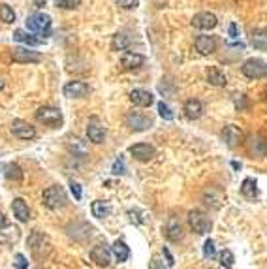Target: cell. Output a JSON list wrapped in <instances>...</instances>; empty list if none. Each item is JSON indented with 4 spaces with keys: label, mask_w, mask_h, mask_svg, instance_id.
Segmentation results:
<instances>
[{
    "label": "cell",
    "mask_w": 267,
    "mask_h": 269,
    "mask_svg": "<svg viewBox=\"0 0 267 269\" xmlns=\"http://www.w3.org/2000/svg\"><path fill=\"white\" fill-rule=\"evenodd\" d=\"M42 201L47 209L58 211V209H62V207L66 205L68 199H66V194H64V190H62L60 186H49V188L43 190Z\"/></svg>",
    "instance_id": "1"
},
{
    "label": "cell",
    "mask_w": 267,
    "mask_h": 269,
    "mask_svg": "<svg viewBox=\"0 0 267 269\" xmlns=\"http://www.w3.org/2000/svg\"><path fill=\"white\" fill-rule=\"evenodd\" d=\"M28 247L32 251V254L36 258H45V256L51 252V243L49 237L42 233L40 230H34L30 235H28Z\"/></svg>",
    "instance_id": "2"
},
{
    "label": "cell",
    "mask_w": 267,
    "mask_h": 269,
    "mask_svg": "<svg viewBox=\"0 0 267 269\" xmlns=\"http://www.w3.org/2000/svg\"><path fill=\"white\" fill-rule=\"evenodd\" d=\"M188 224L192 228V232H196L197 235H205L209 233L213 228V222L207 213H203L201 209H192L188 213Z\"/></svg>",
    "instance_id": "3"
},
{
    "label": "cell",
    "mask_w": 267,
    "mask_h": 269,
    "mask_svg": "<svg viewBox=\"0 0 267 269\" xmlns=\"http://www.w3.org/2000/svg\"><path fill=\"white\" fill-rule=\"evenodd\" d=\"M36 121L38 123H43L51 128H58L62 123H64V117H62V111L58 108H51V106H43L36 111Z\"/></svg>",
    "instance_id": "4"
},
{
    "label": "cell",
    "mask_w": 267,
    "mask_h": 269,
    "mask_svg": "<svg viewBox=\"0 0 267 269\" xmlns=\"http://www.w3.org/2000/svg\"><path fill=\"white\" fill-rule=\"evenodd\" d=\"M27 29L30 32H36V34H42V36H47L49 30H51V17L43 12H38V14H32L27 17Z\"/></svg>",
    "instance_id": "5"
},
{
    "label": "cell",
    "mask_w": 267,
    "mask_h": 269,
    "mask_svg": "<svg viewBox=\"0 0 267 269\" xmlns=\"http://www.w3.org/2000/svg\"><path fill=\"white\" fill-rule=\"evenodd\" d=\"M241 73L249 79H262L267 77V62L262 58H249L245 60V64L241 66Z\"/></svg>",
    "instance_id": "6"
},
{
    "label": "cell",
    "mask_w": 267,
    "mask_h": 269,
    "mask_svg": "<svg viewBox=\"0 0 267 269\" xmlns=\"http://www.w3.org/2000/svg\"><path fill=\"white\" fill-rule=\"evenodd\" d=\"M125 123H126V126L130 128V130H134V132H145V130H149V128L155 125L153 117H149V115H145V113H140V111H130V113L125 117Z\"/></svg>",
    "instance_id": "7"
},
{
    "label": "cell",
    "mask_w": 267,
    "mask_h": 269,
    "mask_svg": "<svg viewBox=\"0 0 267 269\" xmlns=\"http://www.w3.org/2000/svg\"><path fill=\"white\" fill-rule=\"evenodd\" d=\"M12 58L14 62L19 64H36V62H42V55L38 51H32L28 47H15L12 51Z\"/></svg>",
    "instance_id": "8"
},
{
    "label": "cell",
    "mask_w": 267,
    "mask_h": 269,
    "mask_svg": "<svg viewBox=\"0 0 267 269\" xmlns=\"http://www.w3.org/2000/svg\"><path fill=\"white\" fill-rule=\"evenodd\" d=\"M90 260L100 268H107L111 264V251L107 249L106 243H98L96 247L90 249Z\"/></svg>",
    "instance_id": "9"
},
{
    "label": "cell",
    "mask_w": 267,
    "mask_h": 269,
    "mask_svg": "<svg viewBox=\"0 0 267 269\" xmlns=\"http://www.w3.org/2000/svg\"><path fill=\"white\" fill-rule=\"evenodd\" d=\"M218 25V19L213 12H199L192 17V27L197 30H211Z\"/></svg>",
    "instance_id": "10"
},
{
    "label": "cell",
    "mask_w": 267,
    "mask_h": 269,
    "mask_svg": "<svg viewBox=\"0 0 267 269\" xmlns=\"http://www.w3.org/2000/svg\"><path fill=\"white\" fill-rule=\"evenodd\" d=\"M10 128H12L15 138H19V140H34L36 138V128L28 125L23 119H15Z\"/></svg>",
    "instance_id": "11"
},
{
    "label": "cell",
    "mask_w": 267,
    "mask_h": 269,
    "mask_svg": "<svg viewBox=\"0 0 267 269\" xmlns=\"http://www.w3.org/2000/svg\"><path fill=\"white\" fill-rule=\"evenodd\" d=\"M164 235H166V239L169 241H179L183 239V224H181V220L177 218V216H169L168 222H166V226H164Z\"/></svg>",
    "instance_id": "12"
},
{
    "label": "cell",
    "mask_w": 267,
    "mask_h": 269,
    "mask_svg": "<svg viewBox=\"0 0 267 269\" xmlns=\"http://www.w3.org/2000/svg\"><path fill=\"white\" fill-rule=\"evenodd\" d=\"M130 155L134 156L136 160H140V162H149L156 155V151L155 147L149 145V143H136V145L130 147Z\"/></svg>",
    "instance_id": "13"
},
{
    "label": "cell",
    "mask_w": 267,
    "mask_h": 269,
    "mask_svg": "<svg viewBox=\"0 0 267 269\" xmlns=\"http://www.w3.org/2000/svg\"><path fill=\"white\" fill-rule=\"evenodd\" d=\"M90 92V87L85 81H70L64 85V96L68 98H85Z\"/></svg>",
    "instance_id": "14"
},
{
    "label": "cell",
    "mask_w": 267,
    "mask_h": 269,
    "mask_svg": "<svg viewBox=\"0 0 267 269\" xmlns=\"http://www.w3.org/2000/svg\"><path fill=\"white\" fill-rule=\"evenodd\" d=\"M203 203L205 205H209L213 209H220L222 207V203H224V194L218 190V188H214V186H209V188H205L203 190Z\"/></svg>",
    "instance_id": "15"
},
{
    "label": "cell",
    "mask_w": 267,
    "mask_h": 269,
    "mask_svg": "<svg viewBox=\"0 0 267 269\" xmlns=\"http://www.w3.org/2000/svg\"><path fill=\"white\" fill-rule=\"evenodd\" d=\"M222 142L228 145V147H237L241 142H243V132H241L239 126L235 125H228L222 130Z\"/></svg>",
    "instance_id": "16"
},
{
    "label": "cell",
    "mask_w": 267,
    "mask_h": 269,
    "mask_svg": "<svg viewBox=\"0 0 267 269\" xmlns=\"http://www.w3.org/2000/svg\"><path fill=\"white\" fill-rule=\"evenodd\" d=\"M130 102L138 108H149L155 102V96H153V92H149L145 89H134L130 92Z\"/></svg>",
    "instance_id": "17"
},
{
    "label": "cell",
    "mask_w": 267,
    "mask_h": 269,
    "mask_svg": "<svg viewBox=\"0 0 267 269\" xmlns=\"http://www.w3.org/2000/svg\"><path fill=\"white\" fill-rule=\"evenodd\" d=\"M247 149L256 158H264L267 155V142L260 136H250L249 142H247Z\"/></svg>",
    "instance_id": "18"
},
{
    "label": "cell",
    "mask_w": 267,
    "mask_h": 269,
    "mask_svg": "<svg viewBox=\"0 0 267 269\" xmlns=\"http://www.w3.org/2000/svg\"><path fill=\"white\" fill-rule=\"evenodd\" d=\"M194 45H196V51L199 55H213L216 51V40H214V36H197Z\"/></svg>",
    "instance_id": "19"
},
{
    "label": "cell",
    "mask_w": 267,
    "mask_h": 269,
    "mask_svg": "<svg viewBox=\"0 0 267 269\" xmlns=\"http://www.w3.org/2000/svg\"><path fill=\"white\" fill-rule=\"evenodd\" d=\"M143 62H145V57L140 53H132V51L123 53V57H121V66L125 70H136V68L143 66Z\"/></svg>",
    "instance_id": "20"
},
{
    "label": "cell",
    "mask_w": 267,
    "mask_h": 269,
    "mask_svg": "<svg viewBox=\"0 0 267 269\" xmlns=\"http://www.w3.org/2000/svg\"><path fill=\"white\" fill-rule=\"evenodd\" d=\"M87 138L92 143H96V145L104 143V140H106V128L98 125L96 119H92V123H89V126H87Z\"/></svg>",
    "instance_id": "21"
},
{
    "label": "cell",
    "mask_w": 267,
    "mask_h": 269,
    "mask_svg": "<svg viewBox=\"0 0 267 269\" xmlns=\"http://www.w3.org/2000/svg\"><path fill=\"white\" fill-rule=\"evenodd\" d=\"M183 111L190 121H196V119H199V117L203 115V104L196 98L186 100L184 106H183Z\"/></svg>",
    "instance_id": "22"
},
{
    "label": "cell",
    "mask_w": 267,
    "mask_h": 269,
    "mask_svg": "<svg viewBox=\"0 0 267 269\" xmlns=\"http://www.w3.org/2000/svg\"><path fill=\"white\" fill-rule=\"evenodd\" d=\"M12 211H14V216L19 220V222H28L30 218V211H28L27 201L23 198H15L14 203H12Z\"/></svg>",
    "instance_id": "23"
},
{
    "label": "cell",
    "mask_w": 267,
    "mask_h": 269,
    "mask_svg": "<svg viewBox=\"0 0 267 269\" xmlns=\"http://www.w3.org/2000/svg\"><path fill=\"white\" fill-rule=\"evenodd\" d=\"M90 211H92V215H94L96 218H106V216L111 215L113 207L107 199H96V201H92Z\"/></svg>",
    "instance_id": "24"
},
{
    "label": "cell",
    "mask_w": 267,
    "mask_h": 269,
    "mask_svg": "<svg viewBox=\"0 0 267 269\" xmlns=\"http://www.w3.org/2000/svg\"><path fill=\"white\" fill-rule=\"evenodd\" d=\"M111 254L115 256V260L119 264H123V262H126L130 258V249H128V245L125 241H115L111 247Z\"/></svg>",
    "instance_id": "25"
},
{
    "label": "cell",
    "mask_w": 267,
    "mask_h": 269,
    "mask_svg": "<svg viewBox=\"0 0 267 269\" xmlns=\"http://www.w3.org/2000/svg\"><path fill=\"white\" fill-rule=\"evenodd\" d=\"M207 81H209V85H213V87H226V83H228L224 72H220L216 66H211V68L207 70Z\"/></svg>",
    "instance_id": "26"
},
{
    "label": "cell",
    "mask_w": 267,
    "mask_h": 269,
    "mask_svg": "<svg viewBox=\"0 0 267 269\" xmlns=\"http://www.w3.org/2000/svg\"><path fill=\"white\" fill-rule=\"evenodd\" d=\"M250 43H252L256 49L260 51H267V30L264 29H256L250 34Z\"/></svg>",
    "instance_id": "27"
},
{
    "label": "cell",
    "mask_w": 267,
    "mask_h": 269,
    "mask_svg": "<svg viewBox=\"0 0 267 269\" xmlns=\"http://www.w3.org/2000/svg\"><path fill=\"white\" fill-rule=\"evenodd\" d=\"M241 194L245 198H256L258 196V183L254 181L252 177H247L243 183H241Z\"/></svg>",
    "instance_id": "28"
},
{
    "label": "cell",
    "mask_w": 267,
    "mask_h": 269,
    "mask_svg": "<svg viewBox=\"0 0 267 269\" xmlns=\"http://www.w3.org/2000/svg\"><path fill=\"white\" fill-rule=\"evenodd\" d=\"M14 40L15 42L27 43V45H40V43H42L40 38H34L32 34H28V32H25V30H21V29H17L14 32Z\"/></svg>",
    "instance_id": "29"
},
{
    "label": "cell",
    "mask_w": 267,
    "mask_h": 269,
    "mask_svg": "<svg viewBox=\"0 0 267 269\" xmlns=\"http://www.w3.org/2000/svg\"><path fill=\"white\" fill-rule=\"evenodd\" d=\"M130 38H128L126 34H123V32H119V34H115L111 40V49L113 51H125L130 47Z\"/></svg>",
    "instance_id": "30"
},
{
    "label": "cell",
    "mask_w": 267,
    "mask_h": 269,
    "mask_svg": "<svg viewBox=\"0 0 267 269\" xmlns=\"http://www.w3.org/2000/svg\"><path fill=\"white\" fill-rule=\"evenodd\" d=\"M6 177L10 181H21L23 179V170L17 164H8L6 166Z\"/></svg>",
    "instance_id": "31"
},
{
    "label": "cell",
    "mask_w": 267,
    "mask_h": 269,
    "mask_svg": "<svg viewBox=\"0 0 267 269\" xmlns=\"http://www.w3.org/2000/svg\"><path fill=\"white\" fill-rule=\"evenodd\" d=\"M0 21H4V23H14L15 21V12L8 4H0Z\"/></svg>",
    "instance_id": "32"
},
{
    "label": "cell",
    "mask_w": 267,
    "mask_h": 269,
    "mask_svg": "<svg viewBox=\"0 0 267 269\" xmlns=\"http://www.w3.org/2000/svg\"><path fill=\"white\" fill-rule=\"evenodd\" d=\"M68 149L71 153H79V155H85L87 153V147L83 145V142L79 138H70L68 140Z\"/></svg>",
    "instance_id": "33"
},
{
    "label": "cell",
    "mask_w": 267,
    "mask_h": 269,
    "mask_svg": "<svg viewBox=\"0 0 267 269\" xmlns=\"http://www.w3.org/2000/svg\"><path fill=\"white\" fill-rule=\"evenodd\" d=\"M233 264H235V256H233V252L231 251H222L220 252V266L222 268H233Z\"/></svg>",
    "instance_id": "34"
},
{
    "label": "cell",
    "mask_w": 267,
    "mask_h": 269,
    "mask_svg": "<svg viewBox=\"0 0 267 269\" xmlns=\"http://www.w3.org/2000/svg\"><path fill=\"white\" fill-rule=\"evenodd\" d=\"M79 4H81V0H55V6L62 8V10H75Z\"/></svg>",
    "instance_id": "35"
},
{
    "label": "cell",
    "mask_w": 267,
    "mask_h": 269,
    "mask_svg": "<svg viewBox=\"0 0 267 269\" xmlns=\"http://www.w3.org/2000/svg\"><path fill=\"white\" fill-rule=\"evenodd\" d=\"M158 113H160V117H162L164 121H173V117H175L173 111L169 109V106L168 104H164V102L158 104Z\"/></svg>",
    "instance_id": "36"
},
{
    "label": "cell",
    "mask_w": 267,
    "mask_h": 269,
    "mask_svg": "<svg viewBox=\"0 0 267 269\" xmlns=\"http://www.w3.org/2000/svg\"><path fill=\"white\" fill-rule=\"evenodd\" d=\"M128 216H130V220H132V222H136V224H143V222H147L145 213L138 211V209H130V211H128Z\"/></svg>",
    "instance_id": "37"
},
{
    "label": "cell",
    "mask_w": 267,
    "mask_h": 269,
    "mask_svg": "<svg viewBox=\"0 0 267 269\" xmlns=\"http://www.w3.org/2000/svg\"><path fill=\"white\" fill-rule=\"evenodd\" d=\"M214 254H216L214 243H213V239H207L203 243V256H205V258H214Z\"/></svg>",
    "instance_id": "38"
},
{
    "label": "cell",
    "mask_w": 267,
    "mask_h": 269,
    "mask_svg": "<svg viewBox=\"0 0 267 269\" xmlns=\"http://www.w3.org/2000/svg\"><path fill=\"white\" fill-rule=\"evenodd\" d=\"M115 4L125 8V10H134V8H138L140 0H115Z\"/></svg>",
    "instance_id": "39"
},
{
    "label": "cell",
    "mask_w": 267,
    "mask_h": 269,
    "mask_svg": "<svg viewBox=\"0 0 267 269\" xmlns=\"http://www.w3.org/2000/svg\"><path fill=\"white\" fill-rule=\"evenodd\" d=\"M70 190H71V194H73V198L81 199V196H83V190H81V184L77 183V181H70Z\"/></svg>",
    "instance_id": "40"
},
{
    "label": "cell",
    "mask_w": 267,
    "mask_h": 269,
    "mask_svg": "<svg viewBox=\"0 0 267 269\" xmlns=\"http://www.w3.org/2000/svg\"><path fill=\"white\" fill-rule=\"evenodd\" d=\"M111 171L115 173V175H123V173L126 171V166H125V162H123L121 158H119V160H115V162H113Z\"/></svg>",
    "instance_id": "41"
},
{
    "label": "cell",
    "mask_w": 267,
    "mask_h": 269,
    "mask_svg": "<svg viewBox=\"0 0 267 269\" xmlns=\"http://www.w3.org/2000/svg\"><path fill=\"white\" fill-rule=\"evenodd\" d=\"M15 268H17V269H25V268H28L27 258H25L23 254H15Z\"/></svg>",
    "instance_id": "42"
},
{
    "label": "cell",
    "mask_w": 267,
    "mask_h": 269,
    "mask_svg": "<svg viewBox=\"0 0 267 269\" xmlns=\"http://www.w3.org/2000/svg\"><path fill=\"white\" fill-rule=\"evenodd\" d=\"M6 228H10V220H8V218L0 213V232H2V230H6Z\"/></svg>",
    "instance_id": "43"
},
{
    "label": "cell",
    "mask_w": 267,
    "mask_h": 269,
    "mask_svg": "<svg viewBox=\"0 0 267 269\" xmlns=\"http://www.w3.org/2000/svg\"><path fill=\"white\" fill-rule=\"evenodd\" d=\"M149 268H164V264H162V262H160V260L155 256V258H153V262L149 264Z\"/></svg>",
    "instance_id": "44"
},
{
    "label": "cell",
    "mask_w": 267,
    "mask_h": 269,
    "mask_svg": "<svg viewBox=\"0 0 267 269\" xmlns=\"http://www.w3.org/2000/svg\"><path fill=\"white\" fill-rule=\"evenodd\" d=\"M164 254H166V258H168V268H173V264H175V262H173V256L169 254L168 249H164Z\"/></svg>",
    "instance_id": "45"
},
{
    "label": "cell",
    "mask_w": 267,
    "mask_h": 269,
    "mask_svg": "<svg viewBox=\"0 0 267 269\" xmlns=\"http://www.w3.org/2000/svg\"><path fill=\"white\" fill-rule=\"evenodd\" d=\"M230 34H231V38H237V27L235 25L230 27Z\"/></svg>",
    "instance_id": "46"
},
{
    "label": "cell",
    "mask_w": 267,
    "mask_h": 269,
    "mask_svg": "<svg viewBox=\"0 0 267 269\" xmlns=\"http://www.w3.org/2000/svg\"><path fill=\"white\" fill-rule=\"evenodd\" d=\"M34 4H36V8H42L43 4H45V0H34Z\"/></svg>",
    "instance_id": "47"
},
{
    "label": "cell",
    "mask_w": 267,
    "mask_h": 269,
    "mask_svg": "<svg viewBox=\"0 0 267 269\" xmlns=\"http://www.w3.org/2000/svg\"><path fill=\"white\" fill-rule=\"evenodd\" d=\"M4 89V81H2V77H0V90Z\"/></svg>",
    "instance_id": "48"
}]
</instances>
